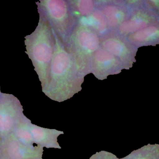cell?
<instances>
[{
	"instance_id": "30bf717a",
	"label": "cell",
	"mask_w": 159,
	"mask_h": 159,
	"mask_svg": "<svg viewBox=\"0 0 159 159\" xmlns=\"http://www.w3.org/2000/svg\"><path fill=\"white\" fill-rule=\"evenodd\" d=\"M31 121L24 115L17 124L13 134L21 143L34 146L33 140L30 129V124Z\"/></svg>"
},
{
	"instance_id": "9c48e42d",
	"label": "cell",
	"mask_w": 159,
	"mask_h": 159,
	"mask_svg": "<svg viewBox=\"0 0 159 159\" xmlns=\"http://www.w3.org/2000/svg\"><path fill=\"white\" fill-rule=\"evenodd\" d=\"M30 129L34 144L47 148L61 149L58 138L64 132L55 129H46L37 125L30 124Z\"/></svg>"
},
{
	"instance_id": "8992f818",
	"label": "cell",
	"mask_w": 159,
	"mask_h": 159,
	"mask_svg": "<svg viewBox=\"0 0 159 159\" xmlns=\"http://www.w3.org/2000/svg\"><path fill=\"white\" fill-rule=\"evenodd\" d=\"M123 68L117 58L100 46L93 55L91 63V73L99 80L107 79L108 75L119 73Z\"/></svg>"
},
{
	"instance_id": "9a60e30c",
	"label": "cell",
	"mask_w": 159,
	"mask_h": 159,
	"mask_svg": "<svg viewBox=\"0 0 159 159\" xmlns=\"http://www.w3.org/2000/svg\"><path fill=\"white\" fill-rule=\"evenodd\" d=\"M2 92L1 91V87H0V97H1V94H2Z\"/></svg>"
},
{
	"instance_id": "ba28073f",
	"label": "cell",
	"mask_w": 159,
	"mask_h": 159,
	"mask_svg": "<svg viewBox=\"0 0 159 159\" xmlns=\"http://www.w3.org/2000/svg\"><path fill=\"white\" fill-rule=\"evenodd\" d=\"M100 46L117 58L124 67L129 62V49L118 33H108L100 37Z\"/></svg>"
},
{
	"instance_id": "2e32d148",
	"label": "cell",
	"mask_w": 159,
	"mask_h": 159,
	"mask_svg": "<svg viewBox=\"0 0 159 159\" xmlns=\"http://www.w3.org/2000/svg\"><path fill=\"white\" fill-rule=\"evenodd\" d=\"M2 159H6L5 158H4L3 157H2Z\"/></svg>"
},
{
	"instance_id": "277c9868",
	"label": "cell",
	"mask_w": 159,
	"mask_h": 159,
	"mask_svg": "<svg viewBox=\"0 0 159 159\" xmlns=\"http://www.w3.org/2000/svg\"><path fill=\"white\" fill-rule=\"evenodd\" d=\"M36 3L40 18L47 21L63 44H66L78 22L68 1L43 0Z\"/></svg>"
},
{
	"instance_id": "6da1fadb",
	"label": "cell",
	"mask_w": 159,
	"mask_h": 159,
	"mask_svg": "<svg viewBox=\"0 0 159 159\" xmlns=\"http://www.w3.org/2000/svg\"><path fill=\"white\" fill-rule=\"evenodd\" d=\"M54 33L56 48L42 91L51 100L61 102L81 90L85 76L80 72L72 56Z\"/></svg>"
},
{
	"instance_id": "e0dca14e",
	"label": "cell",
	"mask_w": 159,
	"mask_h": 159,
	"mask_svg": "<svg viewBox=\"0 0 159 159\" xmlns=\"http://www.w3.org/2000/svg\"><path fill=\"white\" fill-rule=\"evenodd\" d=\"M41 159H43V158Z\"/></svg>"
},
{
	"instance_id": "5bb4252c",
	"label": "cell",
	"mask_w": 159,
	"mask_h": 159,
	"mask_svg": "<svg viewBox=\"0 0 159 159\" xmlns=\"http://www.w3.org/2000/svg\"><path fill=\"white\" fill-rule=\"evenodd\" d=\"M2 141L0 140V159H2Z\"/></svg>"
},
{
	"instance_id": "8fae6325",
	"label": "cell",
	"mask_w": 159,
	"mask_h": 159,
	"mask_svg": "<svg viewBox=\"0 0 159 159\" xmlns=\"http://www.w3.org/2000/svg\"><path fill=\"white\" fill-rule=\"evenodd\" d=\"M120 159H159V145L148 144Z\"/></svg>"
},
{
	"instance_id": "5b68a950",
	"label": "cell",
	"mask_w": 159,
	"mask_h": 159,
	"mask_svg": "<svg viewBox=\"0 0 159 159\" xmlns=\"http://www.w3.org/2000/svg\"><path fill=\"white\" fill-rule=\"evenodd\" d=\"M24 115L19 100L12 94L2 93L0 97V140L13 133Z\"/></svg>"
},
{
	"instance_id": "7a4b0ae2",
	"label": "cell",
	"mask_w": 159,
	"mask_h": 159,
	"mask_svg": "<svg viewBox=\"0 0 159 159\" xmlns=\"http://www.w3.org/2000/svg\"><path fill=\"white\" fill-rule=\"evenodd\" d=\"M25 39V52L32 61L43 87L56 48L54 30L47 21L40 18L35 30Z\"/></svg>"
},
{
	"instance_id": "52a82bcc",
	"label": "cell",
	"mask_w": 159,
	"mask_h": 159,
	"mask_svg": "<svg viewBox=\"0 0 159 159\" xmlns=\"http://www.w3.org/2000/svg\"><path fill=\"white\" fill-rule=\"evenodd\" d=\"M2 157L6 159H41L43 147L40 146H28L21 143L11 133L2 140Z\"/></svg>"
},
{
	"instance_id": "4fadbf2b",
	"label": "cell",
	"mask_w": 159,
	"mask_h": 159,
	"mask_svg": "<svg viewBox=\"0 0 159 159\" xmlns=\"http://www.w3.org/2000/svg\"><path fill=\"white\" fill-rule=\"evenodd\" d=\"M89 159H120L116 156L108 151H101L92 155Z\"/></svg>"
},
{
	"instance_id": "3957f363",
	"label": "cell",
	"mask_w": 159,
	"mask_h": 159,
	"mask_svg": "<svg viewBox=\"0 0 159 159\" xmlns=\"http://www.w3.org/2000/svg\"><path fill=\"white\" fill-rule=\"evenodd\" d=\"M80 72L84 75L91 73L93 55L100 47V36L93 29L78 20V22L66 44Z\"/></svg>"
},
{
	"instance_id": "7c38bea8",
	"label": "cell",
	"mask_w": 159,
	"mask_h": 159,
	"mask_svg": "<svg viewBox=\"0 0 159 159\" xmlns=\"http://www.w3.org/2000/svg\"><path fill=\"white\" fill-rule=\"evenodd\" d=\"M68 1L72 12L77 18L89 16L95 9L94 1Z\"/></svg>"
}]
</instances>
